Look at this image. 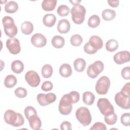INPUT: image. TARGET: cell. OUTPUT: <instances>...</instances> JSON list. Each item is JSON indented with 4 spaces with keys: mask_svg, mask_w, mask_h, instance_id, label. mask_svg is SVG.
Here are the masks:
<instances>
[{
    "mask_svg": "<svg viewBox=\"0 0 130 130\" xmlns=\"http://www.w3.org/2000/svg\"><path fill=\"white\" fill-rule=\"evenodd\" d=\"M56 99V95L52 92L47 94L39 93L37 95V100L41 106H46L55 101Z\"/></svg>",
    "mask_w": 130,
    "mask_h": 130,
    "instance_id": "obj_10",
    "label": "cell"
},
{
    "mask_svg": "<svg viewBox=\"0 0 130 130\" xmlns=\"http://www.w3.org/2000/svg\"><path fill=\"white\" fill-rule=\"evenodd\" d=\"M14 93L17 97L22 99L26 96L27 91L25 88L21 87H19L15 90Z\"/></svg>",
    "mask_w": 130,
    "mask_h": 130,
    "instance_id": "obj_35",
    "label": "cell"
},
{
    "mask_svg": "<svg viewBox=\"0 0 130 130\" xmlns=\"http://www.w3.org/2000/svg\"><path fill=\"white\" fill-rule=\"evenodd\" d=\"M24 69V64L20 60H15L11 63V70L15 74L21 73Z\"/></svg>",
    "mask_w": 130,
    "mask_h": 130,
    "instance_id": "obj_22",
    "label": "cell"
},
{
    "mask_svg": "<svg viewBox=\"0 0 130 130\" xmlns=\"http://www.w3.org/2000/svg\"><path fill=\"white\" fill-rule=\"evenodd\" d=\"M118 47V43L115 39H110L106 43V49L109 52H113L117 50Z\"/></svg>",
    "mask_w": 130,
    "mask_h": 130,
    "instance_id": "obj_29",
    "label": "cell"
},
{
    "mask_svg": "<svg viewBox=\"0 0 130 130\" xmlns=\"http://www.w3.org/2000/svg\"><path fill=\"white\" fill-rule=\"evenodd\" d=\"M25 79L27 84L33 87H37L41 81L38 74L33 70H30L26 72L25 75Z\"/></svg>",
    "mask_w": 130,
    "mask_h": 130,
    "instance_id": "obj_11",
    "label": "cell"
},
{
    "mask_svg": "<svg viewBox=\"0 0 130 130\" xmlns=\"http://www.w3.org/2000/svg\"><path fill=\"white\" fill-rule=\"evenodd\" d=\"M70 42L73 46L78 47L82 43L83 39L80 35L75 34L71 37L70 39Z\"/></svg>",
    "mask_w": 130,
    "mask_h": 130,
    "instance_id": "obj_32",
    "label": "cell"
},
{
    "mask_svg": "<svg viewBox=\"0 0 130 130\" xmlns=\"http://www.w3.org/2000/svg\"><path fill=\"white\" fill-rule=\"evenodd\" d=\"M70 23L67 19H62L58 21L57 28L59 33L67 34L70 31Z\"/></svg>",
    "mask_w": 130,
    "mask_h": 130,
    "instance_id": "obj_15",
    "label": "cell"
},
{
    "mask_svg": "<svg viewBox=\"0 0 130 130\" xmlns=\"http://www.w3.org/2000/svg\"><path fill=\"white\" fill-rule=\"evenodd\" d=\"M60 75L65 78L70 77L72 74L71 66L68 63H63L60 66L59 69Z\"/></svg>",
    "mask_w": 130,
    "mask_h": 130,
    "instance_id": "obj_19",
    "label": "cell"
},
{
    "mask_svg": "<svg viewBox=\"0 0 130 130\" xmlns=\"http://www.w3.org/2000/svg\"><path fill=\"white\" fill-rule=\"evenodd\" d=\"M75 116L79 122L84 126L89 125L92 117L89 110L85 107H79L76 111Z\"/></svg>",
    "mask_w": 130,
    "mask_h": 130,
    "instance_id": "obj_4",
    "label": "cell"
},
{
    "mask_svg": "<svg viewBox=\"0 0 130 130\" xmlns=\"http://www.w3.org/2000/svg\"><path fill=\"white\" fill-rule=\"evenodd\" d=\"M4 119L6 123L14 127L22 126L24 123V119L21 114L10 109L7 110L5 112Z\"/></svg>",
    "mask_w": 130,
    "mask_h": 130,
    "instance_id": "obj_1",
    "label": "cell"
},
{
    "mask_svg": "<svg viewBox=\"0 0 130 130\" xmlns=\"http://www.w3.org/2000/svg\"><path fill=\"white\" fill-rule=\"evenodd\" d=\"M73 102L70 93L64 94L60 100L58 105L59 113L63 115H69L72 110Z\"/></svg>",
    "mask_w": 130,
    "mask_h": 130,
    "instance_id": "obj_3",
    "label": "cell"
},
{
    "mask_svg": "<svg viewBox=\"0 0 130 130\" xmlns=\"http://www.w3.org/2000/svg\"><path fill=\"white\" fill-rule=\"evenodd\" d=\"M95 100V95L90 91H85L83 93V102L87 105H91Z\"/></svg>",
    "mask_w": 130,
    "mask_h": 130,
    "instance_id": "obj_26",
    "label": "cell"
},
{
    "mask_svg": "<svg viewBox=\"0 0 130 130\" xmlns=\"http://www.w3.org/2000/svg\"><path fill=\"white\" fill-rule=\"evenodd\" d=\"M53 87V83L50 81H45L41 86V89L44 91H49L52 89Z\"/></svg>",
    "mask_w": 130,
    "mask_h": 130,
    "instance_id": "obj_38",
    "label": "cell"
},
{
    "mask_svg": "<svg viewBox=\"0 0 130 130\" xmlns=\"http://www.w3.org/2000/svg\"><path fill=\"white\" fill-rule=\"evenodd\" d=\"M30 127L34 130L39 129L42 126V122L39 117L37 114L31 116L28 119Z\"/></svg>",
    "mask_w": 130,
    "mask_h": 130,
    "instance_id": "obj_16",
    "label": "cell"
},
{
    "mask_svg": "<svg viewBox=\"0 0 130 130\" xmlns=\"http://www.w3.org/2000/svg\"><path fill=\"white\" fill-rule=\"evenodd\" d=\"M101 22V20L98 15H92L88 19V25L91 28L98 27Z\"/></svg>",
    "mask_w": 130,
    "mask_h": 130,
    "instance_id": "obj_31",
    "label": "cell"
},
{
    "mask_svg": "<svg viewBox=\"0 0 130 130\" xmlns=\"http://www.w3.org/2000/svg\"><path fill=\"white\" fill-rule=\"evenodd\" d=\"M17 82L16 77L13 75H7L4 80V85L7 88L13 87Z\"/></svg>",
    "mask_w": 130,
    "mask_h": 130,
    "instance_id": "obj_28",
    "label": "cell"
},
{
    "mask_svg": "<svg viewBox=\"0 0 130 130\" xmlns=\"http://www.w3.org/2000/svg\"><path fill=\"white\" fill-rule=\"evenodd\" d=\"M130 55L128 51H121L116 53L113 56L114 62L118 64H121L129 61Z\"/></svg>",
    "mask_w": 130,
    "mask_h": 130,
    "instance_id": "obj_13",
    "label": "cell"
},
{
    "mask_svg": "<svg viewBox=\"0 0 130 130\" xmlns=\"http://www.w3.org/2000/svg\"><path fill=\"white\" fill-rule=\"evenodd\" d=\"M110 86V80L109 78L105 76L101 77L97 81L95 89L96 92L100 95L106 94Z\"/></svg>",
    "mask_w": 130,
    "mask_h": 130,
    "instance_id": "obj_6",
    "label": "cell"
},
{
    "mask_svg": "<svg viewBox=\"0 0 130 130\" xmlns=\"http://www.w3.org/2000/svg\"><path fill=\"white\" fill-rule=\"evenodd\" d=\"M104 69L103 62L100 60H96L90 64L87 69V74L90 78H95Z\"/></svg>",
    "mask_w": 130,
    "mask_h": 130,
    "instance_id": "obj_8",
    "label": "cell"
},
{
    "mask_svg": "<svg viewBox=\"0 0 130 130\" xmlns=\"http://www.w3.org/2000/svg\"><path fill=\"white\" fill-rule=\"evenodd\" d=\"M81 1H70V2L74 6H76V5H79V3L81 2Z\"/></svg>",
    "mask_w": 130,
    "mask_h": 130,
    "instance_id": "obj_46",
    "label": "cell"
},
{
    "mask_svg": "<svg viewBox=\"0 0 130 130\" xmlns=\"http://www.w3.org/2000/svg\"><path fill=\"white\" fill-rule=\"evenodd\" d=\"M90 130H106L107 127L105 124L102 122H98L95 123L93 125L90 127Z\"/></svg>",
    "mask_w": 130,
    "mask_h": 130,
    "instance_id": "obj_41",
    "label": "cell"
},
{
    "mask_svg": "<svg viewBox=\"0 0 130 130\" xmlns=\"http://www.w3.org/2000/svg\"><path fill=\"white\" fill-rule=\"evenodd\" d=\"M117 120V116L115 112H113L109 115L105 116L104 117V120L105 122L108 125H113L115 124Z\"/></svg>",
    "mask_w": 130,
    "mask_h": 130,
    "instance_id": "obj_34",
    "label": "cell"
},
{
    "mask_svg": "<svg viewBox=\"0 0 130 130\" xmlns=\"http://www.w3.org/2000/svg\"><path fill=\"white\" fill-rule=\"evenodd\" d=\"M6 47L9 51L14 55L18 54L21 51L19 41L15 38L7 39L6 41Z\"/></svg>",
    "mask_w": 130,
    "mask_h": 130,
    "instance_id": "obj_12",
    "label": "cell"
},
{
    "mask_svg": "<svg viewBox=\"0 0 130 130\" xmlns=\"http://www.w3.org/2000/svg\"><path fill=\"white\" fill-rule=\"evenodd\" d=\"M2 23L5 34L11 38L15 36L18 31L17 26L15 24L14 19L9 16H4L2 19Z\"/></svg>",
    "mask_w": 130,
    "mask_h": 130,
    "instance_id": "obj_2",
    "label": "cell"
},
{
    "mask_svg": "<svg viewBox=\"0 0 130 130\" xmlns=\"http://www.w3.org/2000/svg\"><path fill=\"white\" fill-rule=\"evenodd\" d=\"M4 9L8 13H14L18 9V4L15 1L8 2L5 4Z\"/></svg>",
    "mask_w": 130,
    "mask_h": 130,
    "instance_id": "obj_27",
    "label": "cell"
},
{
    "mask_svg": "<svg viewBox=\"0 0 130 130\" xmlns=\"http://www.w3.org/2000/svg\"><path fill=\"white\" fill-rule=\"evenodd\" d=\"M102 16L103 19L105 21H111L115 18L116 12L113 10L106 9L103 11Z\"/></svg>",
    "mask_w": 130,
    "mask_h": 130,
    "instance_id": "obj_25",
    "label": "cell"
},
{
    "mask_svg": "<svg viewBox=\"0 0 130 130\" xmlns=\"http://www.w3.org/2000/svg\"><path fill=\"white\" fill-rule=\"evenodd\" d=\"M65 41L64 38L59 35L54 36L51 40L52 46L55 48H61L64 46Z\"/></svg>",
    "mask_w": 130,
    "mask_h": 130,
    "instance_id": "obj_23",
    "label": "cell"
},
{
    "mask_svg": "<svg viewBox=\"0 0 130 130\" xmlns=\"http://www.w3.org/2000/svg\"><path fill=\"white\" fill-rule=\"evenodd\" d=\"M72 99L73 104H76L79 102L80 100V94L76 91H72L69 93Z\"/></svg>",
    "mask_w": 130,
    "mask_h": 130,
    "instance_id": "obj_42",
    "label": "cell"
},
{
    "mask_svg": "<svg viewBox=\"0 0 130 130\" xmlns=\"http://www.w3.org/2000/svg\"><path fill=\"white\" fill-rule=\"evenodd\" d=\"M109 6L113 8H116L119 6V1H107Z\"/></svg>",
    "mask_w": 130,
    "mask_h": 130,
    "instance_id": "obj_45",
    "label": "cell"
},
{
    "mask_svg": "<svg viewBox=\"0 0 130 130\" xmlns=\"http://www.w3.org/2000/svg\"><path fill=\"white\" fill-rule=\"evenodd\" d=\"M21 30L24 35H30L34 30V25L30 21H24L21 25Z\"/></svg>",
    "mask_w": 130,
    "mask_h": 130,
    "instance_id": "obj_21",
    "label": "cell"
},
{
    "mask_svg": "<svg viewBox=\"0 0 130 130\" xmlns=\"http://www.w3.org/2000/svg\"><path fill=\"white\" fill-rule=\"evenodd\" d=\"M30 41L32 45L38 48L43 47L47 43V39L45 37L40 33L34 34L31 37Z\"/></svg>",
    "mask_w": 130,
    "mask_h": 130,
    "instance_id": "obj_14",
    "label": "cell"
},
{
    "mask_svg": "<svg viewBox=\"0 0 130 130\" xmlns=\"http://www.w3.org/2000/svg\"><path fill=\"white\" fill-rule=\"evenodd\" d=\"M121 123L125 126H129L130 125V114L129 113H124L120 117Z\"/></svg>",
    "mask_w": 130,
    "mask_h": 130,
    "instance_id": "obj_36",
    "label": "cell"
},
{
    "mask_svg": "<svg viewBox=\"0 0 130 130\" xmlns=\"http://www.w3.org/2000/svg\"><path fill=\"white\" fill-rule=\"evenodd\" d=\"M60 128L62 130H71L72 129V124L67 121H63L60 124Z\"/></svg>",
    "mask_w": 130,
    "mask_h": 130,
    "instance_id": "obj_43",
    "label": "cell"
},
{
    "mask_svg": "<svg viewBox=\"0 0 130 130\" xmlns=\"http://www.w3.org/2000/svg\"><path fill=\"white\" fill-rule=\"evenodd\" d=\"M130 83L129 82H128L124 84V85L123 86V87L121 88V91L124 92L126 94L130 95Z\"/></svg>",
    "mask_w": 130,
    "mask_h": 130,
    "instance_id": "obj_44",
    "label": "cell"
},
{
    "mask_svg": "<svg viewBox=\"0 0 130 130\" xmlns=\"http://www.w3.org/2000/svg\"><path fill=\"white\" fill-rule=\"evenodd\" d=\"M71 13L72 19L75 23L80 24L84 22L86 14V9L82 5L79 4L74 6L71 10Z\"/></svg>",
    "mask_w": 130,
    "mask_h": 130,
    "instance_id": "obj_5",
    "label": "cell"
},
{
    "mask_svg": "<svg viewBox=\"0 0 130 130\" xmlns=\"http://www.w3.org/2000/svg\"><path fill=\"white\" fill-rule=\"evenodd\" d=\"M89 44L95 50H98L103 47V42L102 39L98 36H91L88 41Z\"/></svg>",
    "mask_w": 130,
    "mask_h": 130,
    "instance_id": "obj_17",
    "label": "cell"
},
{
    "mask_svg": "<svg viewBox=\"0 0 130 130\" xmlns=\"http://www.w3.org/2000/svg\"><path fill=\"white\" fill-rule=\"evenodd\" d=\"M121 75L124 79H130V67L129 66L123 68L121 71Z\"/></svg>",
    "mask_w": 130,
    "mask_h": 130,
    "instance_id": "obj_39",
    "label": "cell"
},
{
    "mask_svg": "<svg viewBox=\"0 0 130 130\" xmlns=\"http://www.w3.org/2000/svg\"><path fill=\"white\" fill-rule=\"evenodd\" d=\"M56 4V0H44L42 3V8L46 11H51L55 9Z\"/></svg>",
    "mask_w": 130,
    "mask_h": 130,
    "instance_id": "obj_20",
    "label": "cell"
},
{
    "mask_svg": "<svg viewBox=\"0 0 130 130\" xmlns=\"http://www.w3.org/2000/svg\"><path fill=\"white\" fill-rule=\"evenodd\" d=\"M56 16L53 14H47L43 18V24L47 27H52L55 23Z\"/></svg>",
    "mask_w": 130,
    "mask_h": 130,
    "instance_id": "obj_18",
    "label": "cell"
},
{
    "mask_svg": "<svg viewBox=\"0 0 130 130\" xmlns=\"http://www.w3.org/2000/svg\"><path fill=\"white\" fill-rule=\"evenodd\" d=\"M53 73V69L52 66L49 64L44 65L41 69V74L42 76L45 78L51 77Z\"/></svg>",
    "mask_w": 130,
    "mask_h": 130,
    "instance_id": "obj_30",
    "label": "cell"
},
{
    "mask_svg": "<svg viewBox=\"0 0 130 130\" xmlns=\"http://www.w3.org/2000/svg\"><path fill=\"white\" fill-rule=\"evenodd\" d=\"M84 50L87 54H93L95 53L98 50L94 49L88 43H86L84 46Z\"/></svg>",
    "mask_w": 130,
    "mask_h": 130,
    "instance_id": "obj_40",
    "label": "cell"
},
{
    "mask_svg": "<svg viewBox=\"0 0 130 130\" xmlns=\"http://www.w3.org/2000/svg\"><path fill=\"white\" fill-rule=\"evenodd\" d=\"M86 65V61L82 58H78L74 62V69L78 72H83L85 68Z\"/></svg>",
    "mask_w": 130,
    "mask_h": 130,
    "instance_id": "obj_24",
    "label": "cell"
},
{
    "mask_svg": "<svg viewBox=\"0 0 130 130\" xmlns=\"http://www.w3.org/2000/svg\"><path fill=\"white\" fill-rule=\"evenodd\" d=\"M130 95L125 93L122 91L117 92L115 95V102L120 108L123 109H129Z\"/></svg>",
    "mask_w": 130,
    "mask_h": 130,
    "instance_id": "obj_9",
    "label": "cell"
},
{
    "mask_svg": "<svg viewBox=\"0 0 130 130\" xmlns=\"http://www.w3.org/2000/svg\"><path fill=\"white\" fill-rule=\"evenodd\" d=\"M97 106L100 112L104 116H106L114 112L113 105L106 98H100L97 102Z\"/></svg>",
    "mask_w": 130,
    "mask_h": 130,
    "instance_id": "obj_7",
    "label": "cell"
},
{
    "mask_svg": "<svg viewBox=\"0 0 130 130\" xmlns=\"http://www.w3.org/2000/svg\"><path fill=\"white\" fill-rule=\"evenodd\" d=\"M57 13L61 17L67 16L70 13V8L67 5H61L58 7Z\"/></svg>",
    "mask_w": 130,
    "mask_h": 130,
    "instance_id": "obj_33",
    "label": "cell"
},
{
    "mask_svg": "<svg viewBox=\"0 0 130 130\" xmlns=\"http://www.w3.org/2000/svg\"><path fill=\"white\" fill-rule=\"evenodd\" d=\"M24 113L25 117L27 119H28L31 116L34 114H37V112L34 107L32 106H27L25 108L24 110Z\"/></svg>",
    "mask_w": 130,
    "mask_h": 130,
    "instance_id": "obj_37",
    "label": "cell"
}]
</instances>
